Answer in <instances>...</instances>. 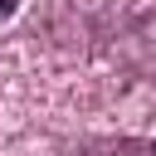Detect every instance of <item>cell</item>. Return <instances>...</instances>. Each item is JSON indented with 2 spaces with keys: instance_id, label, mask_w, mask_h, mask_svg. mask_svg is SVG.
Here are the masks:
<instances>
[{
  "instance_id": "obj_1",
  "label": "cell",
  "mask_w": 156,
  "mask_h": 156,
  "mask_svg": "<svg viewBox=\"0 0 156 156\" xmlns=\"http://www.w3.org/2000/svg\"><path fill=\"white\" fill-rule=\"evenodd\" d=\"M15 5H20V0H0V20H10V15H15Z\"/></svg>"
}]
</instances>
